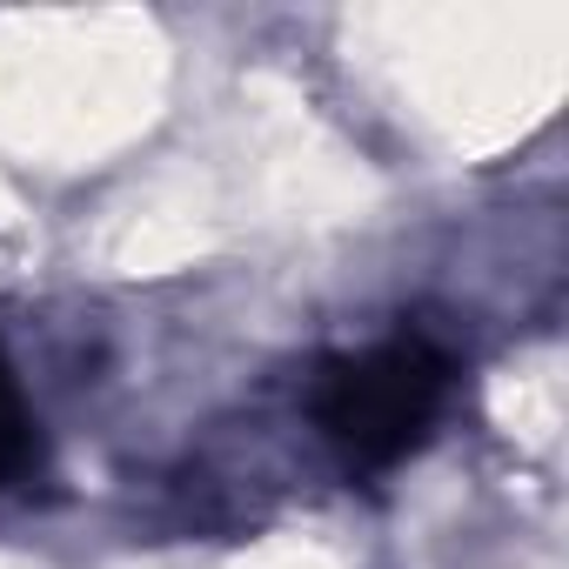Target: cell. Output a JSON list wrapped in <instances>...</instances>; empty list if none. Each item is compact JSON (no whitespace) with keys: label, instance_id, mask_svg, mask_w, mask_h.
Listing matches in <instances>:
<instances>
[{"label":"cell","instance_id":"2","mask_svg":"<svg viewBox=\"0 0 569 569\" xmlns=\"http://www.w3.org/2000/svg\"><path fill=\"white\" fill-rule=\"evenodd\" d=\"M48 482V436L34 422V402L0 349V496H34Z\"/></svg>","mask_w":569,"mask_h":569},{"label":"cell","instance_id":"1","mask_svg":"<svg viewBox=\"0 0 569 569\" xmlns=\"http://www.w3.org/2000/svg\"><path fill=\"white\" fill-rule=\"evenodd\" d=\"M456 356L429 329H396L362 356H336L309 382V422L349 476H382L416 456L449 402Z\"/></svg>","mask_w":569,"mask_h":569}]
</instances>
